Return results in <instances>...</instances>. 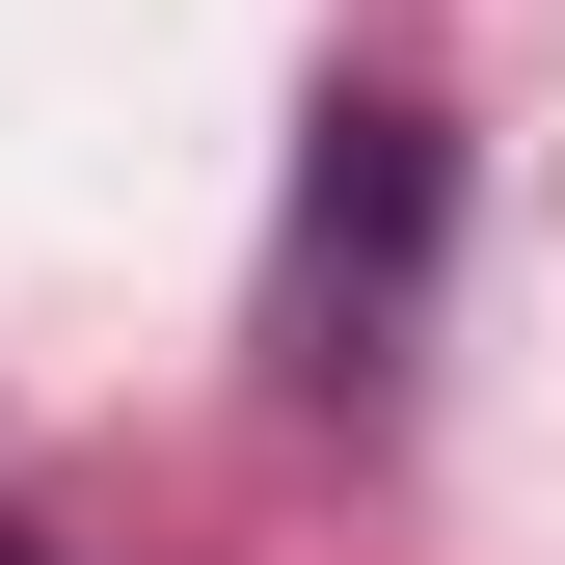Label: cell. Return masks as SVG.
<instances>
[{"mask_svg": "<svg viewBox=\"0 0 565 565\" xmlns=\"http://www.w3.org/2000/svg\"><path fill=\"white\" fill-rule=\"evenodd\" d=\"M431 216H458L431 108H323V216H297V377H377V350H404V297H431Z\"/></svg>", "mask_w": 565, "mask_h": 565, "instance_id": "obj_1", "label": "cell"}]
</instances>
